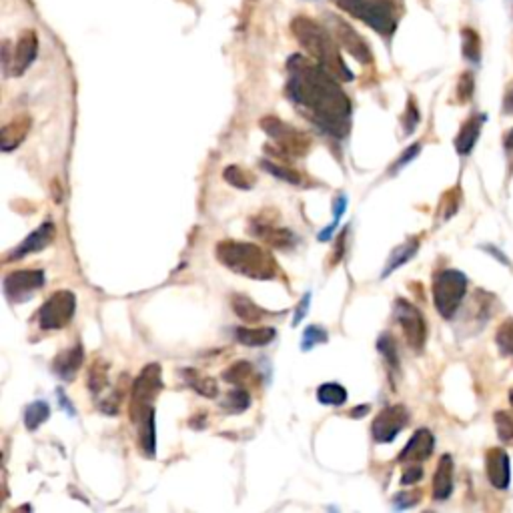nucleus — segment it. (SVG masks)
<instances>
[{
    "label": "nucleus",
    "instance_id": "09e8293b",
    "mask_svg": "<svg viewBox=\"0 0 513 513\" xmlns=\"http://www.w3.org/2000/svg\"><path fill=\"white\" fill-rule=\"evenodd\" d=\"M505 147L509 148V151H513V131L507 135V138H505Z\"/></svg>",
    "mask_w": 513,
    "mask_h": 513
},
{
    "label": "nucleus",
    "instance_id": "9d476101",
    "mask_svg": "<svg viewBox=\"0 0 513 513\" xmlns=\"http://www.w3.org/2000/svg\"><path fill=\"white\" fill-rule=\"evenodd\" d=\"M44 285V273L41 269H24L9 273L4 277V295L11 303H24Z\"/></svg>",
    "mask_w": 513,
    "mask_h": 513
},
{
    "label": "nucleus",
    "instance_id": "0eeeda50",
    "mask_svg": "<svg viewBox=\"0 0 513 513\" xmlns=\"http://www.w3.org/2000/svg\"><path fill=\"white\" fill-rule=\"evenodd\" d=\"M467 293V277L457 269H447L435 275L433 279V301L441 317L451 319L459 309L463 297Z\"/></svg>",
    "mask_w": 513,
    "mask_h": 513
},
{
    "label": "nucleus",
    "instance_id": "6ab92c4d",
    "mask_svg": "<svg viewBox=\"0 0 513 513\" xmlns=\"http://www.w3.org/2000/svg\"><path fill=\"white\" fill-rule=\"evenodd\" d=\"M31 126H32V121L29 115H21L16 116L14 121H11L9 125L2 128V136H0L2 151L9 153V151H14L16 147H21L22 141L29 136Z\"/></svg>",
    "mask_w": 513,
    "mask_h": 513
},
{
    "label": "nucleus",
    "instance_id": "6e6552de",
    "mask_svg": "<svg viewBox=\"0 0 513 513\" xmlns=\"http://www.w3.org/2000/svg\"><path fill=\"white\" fill-rule=\"evenodd\" d=\"M74 311H76V297L73 291H56L53 293L36 315V321L44 331H56L64 329L73 321Z\"/></svg>",
    "mask_w": 513,
    "mask_h": 513
},
{
    "label": "nucleus",
    "instance_id": "a878e982",
    "mask_svg": "<svg viewBox=\"0 0 513 513\" xmlns=\"http://www.w3.org/2000/svg\"><path fill=\"white\" fill-rule=\"evenodd\" d=\"M223 177L225 181L233 185L235 189L241 191H249L255 187V175H253L249 168L239 167V165H230L223 171Z\"/></svg>",
    "mask_w": 513,
    "mask_h": 513
},
{
    "label": "nucleus",
    "instance_id": "2eb2a0df",
    "mask_svg": "<svg viewBox=\"0 0 513 513\" xmlns=\"http://www.w3.org/2000/svg\"><path fill=\"white\" fill-rule=\"evenodd\" d=\"M39 54V36L34 31H24L16 41V46L12 51L11 61V73L14 76H21L29 71V66L34 63Z\"/></svg>",
    "mask_w": 513,
    "mask_h": 513
},
{
    "label": "nucleus",
    "instance_id": "393cba45",
    "mask_svg": "<svg viewBox=\"0 0 513 513\" xmlns=\"http://www.w3.org/2000/svg\"><path fill=\"white\" fill-rule=\"evenodd\" d=\"M223 379H225L227 383L237 385V387H245V385H249L251 381H255V367H253L251 363H247V361H237V363H233V365L223 373Z\"/></svg>",
    "mask_w": 513,
    "mask_h": 513
},
{
    "label": "nucleus",
    "instance_id": "f8f14e48",
    "mask_svg": "<svg viewBox=\"0 0 513 513\" xmlns=\"http://www.w3.org/2000/svg\"><path fill=\"white\" fill-rule=\"evenodd\" d=\"M333 36L355 61H359L361 64L373 63L371 46L367 44L365 39L349 22H345L343 19H333Z\"/></svg>",
    "mask_w": 513,
    "mask_h": 513
},
{
    "label": "nucleus",
    "instance_id": "c03bdc74",
    "mask_svg": "<svg viewBox=\"0 0 513 513\" xmlns=\"http://www.w3.org/2000/svg\"><path fill=\"white\" fill-rule=\"evenodd\" d=\"M347 233L349 230H343L341 235H339V239H337V247H335V251L331 253V261H329V267H335V265H339L341 263V259H343V251H345V239H347Z\"/></svg>",
    "mask_w": 513,
    "mask_h": 513
},
{
    "label": "nucleus",
    "instance_id": "f3484780",
    "mask_svg": "<svg viewBox=\"0 0 513 513\" xmlns=\"http://www.w3.org/2000/svg\"><path fill=\"white\" fill-rule=\"evenodd\" d=\"M485 467H487V477L493 487L497 489H507L509 479H512V469H509V455L503 449H489L485 457Z\"/></svg>",
    "mask_w": 513,
    "mask_h": 513
},
{
    "label": "nucleus",
    "instance_id": "de8ad7c7",
    "mask_svg": "<svg viewBox=\"0 0 513 513\" xmlns=\"http://www.w3.org/2000/svg\"><path fill=\"white\" fill-rule=\"evenodd\" d=\"M367 413H369V405H361V407L351 409V417H353V419H361V417H365Z\"/></svg>",
    "mask_w": 513,
    "mask_h": 513
},
{
    "label": "nucleus",
    "instance_id": "49530a36",
    "mask_svg": "<svg viewBox=\"0 0 513 513\" xmlns=\"http://www.w3.org/2000/svg\"><path fill=\"white\" fill-rule=\"evenodd\" d=\"M503 111H505L507 115H513V88L507 93L505 101H503Z\"/></svg>",
    "mask_w": 513,
    "mask_h": 513
},
{
    "label": "nucleus",
    "instance_id": "9b49d317",
    "mask_svg": "<svg viewBox=\"0 0 513 513\" xmlns=\"http://www.w3.org/2000/svg\"><path fill=\"white\" fill-rule=\"evenodd\" d=\"M409 423V411L403 405H391L379 413L373 425H371V435L377 443H391Z\"/></svg>",
    "mask_w": 513,
    "mask_h": 513
},
{
    "label": "nucleus",
    "instance_id": "412c9836",
    "mask_svg": "<svg viewBox=\"0 0 513 513\" xmlns=\"http://www.w3.org/2000/svg\"><path fill=\"white\" fill-rule=\"evenodd\" d=\"M485 121V116H472L465 125L461 126L459 135L455 138V148L459 155H469L479 138V133H482V125Z\"/></svg>",
    "mask_w": 513,
    "mask_h": 513
},
{
    "label": "nucleus",
    "instance_id": "a211bd4d",
    "mask_svg": "<svg viewBox=\"0 0 513 513\" xmlns=\"http://www.w3.org/2000/svg\"><path fill=\"white\" fill-rule=\"evenodd\" d=\"M84 359V349L81 343H76L71 349H66L63 353H59L56 359L53 361V371L56 377H61L63 381H73L78 373V369L83 365Z\"/></svg>",
    "mask_w": 513,
    "mask_h": 513
},
{
    "label": "nucleus",
    "instance_id": "20e7f679",
    "mask_svg": "<svg viewBox=\"0 0 513 513\" xmlns=\"http://www.w3.org/2000/svg\"><path fill=\"white\" fill-rule=\"evenodd\" d=\"M337 9L363 21L383 36H391L397 29L395 2L393 0H331Z\"/></svg>",
    "mask_w": 513,
    "mask_h": 513
},
{
    "label": "nucleus",
    "instance_id": "aec40b11",
    "mask_svg": "<svg viewBox=\"0 0 513 513\" xmlns=\"http://www.w3.org/2000/svg\"><path fill=\"white\" fill-rule=\"evenodd\" d=\"M453 492V459L451 455H443L433 475V497L437 502H445Z\"/></svg>",
    "mask_w": 513,
    "mask_h": 513
},
{
    "label": "nucleus",
    "instance_id": "4468645a",
    "mask_svg": "<svg viewBox=\"0 0 513 513\" xmlns=\"http://www.w3.org/2000/svg\"><path fill=\"white\" fill-rule=\"evenodd\" d=\"M54 237H56V229H54V225L51 220H44L41 227L36 230H32L31 235L24 239V241L19 245V247H14L11 253H6V259L4 263H12V261H19L22 257H26V255H31V253H39L42 249H46L49 245H53Z\"/></svg>",
    "mask_w": 513,
    "mask_h": 513
},
{
    "label": "nucleus",
    "instance_id": "8fccbe9b",
    "mask_svg": "<svg viewBox=\"0 0 513 513\" xmlns=\"http://www.w3.org/2000/svg\"><path fill=\"white\" fill-rule=\"evenodd\" d=\"M509 399H512V405H513V389H512V393H509Z\"/></svg>",
    "mask_w": 513,
    "mask_h": 513
},
{
    "label": "nucleus",
    "instance_id": "37998d69",
    "mask_svg": "<svg viewBox=\"0 0 513 513\" xmlns=\"http://www.w3.org/2000/svg\"><path fill=\"white\" fill-rule=\"evenodd\" d=\"M421 477H423V467L419 463H411V465H407V469L403 472V475H401V483L403 485H413Z\"/></svg>",
    "mask_w": 513,
    "mask_h": 513
},
{
    "label": "nucleus",
    "instance_id": "473e14b6",
    "mask_svg": "<svg viewBox=\"0 0 513 513\" xmlns=\"http://www.w3.org/2000/svg\"><path fill=\"white\" fill-rule=\"evenodd\" d=\"M261 167L265 168L267 173H271L273 177L281 178L285 183H291V185H301V183H303V177H301L297 171L285 167V165H277V163H273V161H267V158H265V161H261Z\"/></svg>",
    "mask_w": 513,
    "mask_h": 513
},
{
    "label": "nucleus",
    "instance_id": "cd10ccee",
    "mask_svg": "<svg viewBox=\"0 0 513 513\" xmlns=\"http://www.w3.org/2000/svg\"><path fill=\"white\" fill-rule=\"evenodd\" d=\"M317 401L323 405L339 407L347 401V389L341 383H323L317 389Z\"/></svg>",
    "mask_w": 513,
    "mask_h": 513
},
{
    "label": "nucleus",
    "instance_id": "a19ab883",
    "mask_svg": "<svg viewBox=\"0 0 513 513\" xmlns=\"http://www.w3.org/2000/svg\"><path fill=\"white\" fill-rule=\"evenodd\" d=\"M419 151H421V145H419V143H415V145H411V147H409L407 151H405V153H403V155H401V157L397 158V163H395V165L391 167V175H395V173H397L399 168H403V167H405V165H409V163H411L413 158L417 157Z\"/></svg>",
    "mask_w": 513,
    "mask_h": 513
},
{
    "label": "nucleus",
    "instance_id": "7c9ffc66",
    "mask_svg": "<svg viewBox=\"0 0 513 513\" xmlns=\"http://www.w3.org/2000/svg\"><path fill=\"white\" fill-rule=\"evenodd\" d=\"M461 44H463V56L472 63H479V56H482L479 34L473 29H463L461 31Z\"/></svg>",
    "mask_w": 513,
    "mask_h": 513
},
{
    "label": "nucleus",
    "instance_id": "39448f33",
    "mask_svg": "<svg viewBox=\"0 0 513 513\" xmlns=\"http://www.w3.org/2000/svg\"><path fill=\"white\" fill-rule=\"evenodd\" d=\"M261 128L271 136L275 148L267 147V151H273V155H281V157L301 158L311 151V136L295 128V126L287 125L277 116H265L261 118Z\"/></svg>",
    "mask_w": 513,
    "mask_h": 513
},
{
    "label": "nucleus",
    "instance_id": "ea45409f",
    "mask_svg": "<svg viewBox=\"0 0 513 513\" xmlns=\"http://www.w3.org/2000/svg\"><path fill=\"white\" fill-rule=\"evenodd\" d=\"M419 123V108L415 105L413 98H409L407 103V111H405V116H403V125H405V135H411L415 131V126Z\"/></svg>",
    "mask_w": 513,
    "mask_h": 513
},
{
    "label": "nucleus",
    "instance_id": "b1692460",
    "mask_svg": "<svg viewBox=\"0 0 513 513\" xmlns=\"http://www.w3.org/2000/svg\"><path fill=\"white\" fill-rule=\"evenodd\" d=\"M417 249H419V239H409L407 243H403L401 247H397L395 251L391 253V257H389V261L387 265H385V269H383V275H381V277L385 279V277H389L395 269H399L401 265H405L407 261H411L413 255L417 253Z\"/></svg>",
    "mask_w": 513,
    "mask_h": 513
},
{
    "label": "nucleus",
    "instance_id": "ddd939ff",
    "mask_svg": "<svg viewBox=\"0 0 513 513\" xmlns=\"http://www.w3.org/2000/svg\"><path fill=\"white\" fill-rule=\"evenodd\" d=\"M249 230H251L253 237H259L261 241L267 243L273 249L287 251V249L295 247V243H297V237H295L291 230L285 229V227H277L273 220H265L261 219V217L251 220Z\"/></svg>",
    "mask_w": 513,
    "mask_h": 513
},
{
    "label": "nucleus",
    "instance_id": "f704fd0d",
    "mask_svg": "<svg viewBox=\"0 0 513 513\" xmlns=\"http://www.w3.org/2000/svg\"><path fill=\"white\" fill-rule=\"evenodd\" d=\"M327 339H329V335H327V331H325L323 327H319V325H309V327L305 329L303 339H301V349L307 353V351H311L315 345L327 343Z\"/></svg>",
    "mask_w": 513,
    "mask_h": 513
},
{
    "label": "nucleus",
    "instance_id": "1a4fd4ad",
    "mask_svg": "<svg viewBox=\"0 0 513 513\" xmlns=\"http://www.w3.org/2000/svg\"><path fill=\"white\" fill-rule=\"evenodd\" d=\"M395 319L403 329V335L407 339L411 349L421 351L427 339V325L425 319L413 303H409L405 299H397L395 301Z\"/></svg>",
    "mask_w": 513,
    "mask_h": 513
},
{
    "label": "nucleus",
    "instance_id": "c85d7f7f",
    "mask_svg": "<svg viewBox=\"0 0 513 513\" xmlns=\"http://www.w3.org/2000/svg\"><path fill=\"white\" fill-rule=\"evenodd\" d=\"M183 377L187 379L189 387L195 389L203 397H217L219 387H217V383L210 377H200V375H197V371H193V369H185V371H183Z\"/></svg>",
    "mask_w": 513,
    "mask_h": 513
},
{
    "label": "nucleus",
    "instance_id": "f257e3e1",
    "mask_svg": "<svg viewBox=\"0 0 513 513\" xmlns=\"http://www.w3.org/2000/svg\"><path fill=\"white\" fill-rule=\"evenodd\" d=\"M287 71V96L303 111V115L321 126L325 133L337 138L345 136L353 106L337 84L335 76L327 73L321 64L309 63L301 54L291 56Z\"/></svg>",
    "mask_w": 513,
    "mask_h": 513
},
{
    "label": "nucleus",
    "instance_id": "5701e85b",
    "mask_svg": "<svg viewBox=\"0 0 513 513\" xmlns=\"http://www.w3.org/2000/svg\"><path fill=\"white\" fill-rule=\"evenodd\" d=\"M230 307L237 313V317L243 319L245 323H259V321H263V317L267 315L259 305L253 303L251 299L245 297V295H233L230 297Z\"/></svg>",
    "mask_w": 513,
    "mask_h": 513
},
{
    "label": "nucleus",
    "instance_id": "79ce46f5",
    "mask_svg": "<svg viewBox=\"0 0 513 513\" xmlns=\"http://www.w3.org/2000/svg\"><path fill=\"white\" fill-rule=\"evenodd\" d=\"M419 499H421V493L419 492L399 493V495H395V499H393V505H395L397 509H407L411 505H415Z\"/></svg>",
    "mask_w": 513,
    "mask_h": 513
},
{
    "label": "nucleus",
    "instance_id": "c9c22d12",
    "mask_svg": "<svg viewBox=\"0 0 513 513\" xmlns=\"http://www.w3.org/2000/svg\"><path fill=\"white\" fill-rule=\"evenodd\" d=\"M347 209V197L345 195H339L333 203V223L329 225V227H325L321 233H319V241H329V237L335 233L337 225H339V220L343 217V213Z\"/></svg>",
    "mask_w": 513,
    "mask_h": 513
},
{
    "label": "nucleus",
    "instance_id": "c756f323",
    "mask_svg": "<svg viewBox=\"0 0 513 513\" xmlns=\"http://www.w3.org/2000/svg\"><path fill=\"white\" fill-rule=\"evenodd\" d=\"M251 405V395L245 387H237L225 395V401H220V407L227 413H243Z\"/></svg>",
    "mask_w": 513,
    "mask_h": 513
},
{
    "label": "nucleus",
    "instance_id": "2f4dec72",
    "mask_svg": "<svg viewBox=\"0 0 513 513\" xmlns=\"http://www.w3.org/2000/svg\"><path fill=\"white\" fill-rule=\"evenodd\" d=\"M108 385H111L108 383V365H106L105 361H95L91 365V371H88V387H91V391L95 395H98Z\"/></svg>",
    "mask_w": 513,
    "mask_h": 513
},
{
    "label": "nucleus",
    "instance_id": "72a5a7b5",
    "mask_svg": "<svg viewBox=\"0 0 513 513\" xmlns=\"http://www.w3.org/2000/svg\"><path fill=\"white\" fill-rule=\"evenodd\" d=\"M495 341L503 355H513V319H507L505 323L497 327Z\"/></svg>",
    "mask_w": 513,
    "mask_h": 513
},
{
    "label": "nucleus",
    "instance_id": "f03ea898",
    "mask_svg": "<svg viewBox=\"0 0 513 513\" xmlns=\"http://www.w3.org/2000/svg\"><path fill=\"white\" fill-rule=\"evenodd\" d=\"M291 32L297 42L309 53V56H313L317 64H321L337 81H343V83L353 81V73L349 71V66L341 59L337 49L339 42L335 41V36H331L325 31L319 22H315L309 16H295L291 22Z\"/></svg>",
    "mask_w": 513,
    "mask_h": 513
},
{
    "label": "nucleus",
    "instance_id": "dca6fc26",
    "mask_svg": "<svg viewBox=\"0 0 513 513\" xmlns=\"http://www.w3.org/2000/svg\"><path fill=\"white\" fill-rule=\"evenodd\" d=\"M435 447V437L430 430H419L413 433V437L407 441L405 449L399 453V461L411 465V463H421V461L430 459L431 453Z\"/></svg>",
    "mask_w": 513,
    "mask_h": 513
},
{
    "label": "nucleus",
    "instance_id": "4be33fe9",
    "mask_svg": "<svg viewBox=\"0 0 513 513\" xmlns=\"http://www.w3.org/2000/svg\"><path fill=\"white\" fill-rule=\"evenodd\" d=\"M277 331L273 327H239L235 331V339L247 347H265L275 341Z\"/></svg>",
    "mask_w": 513,
    "mask_h": 513
},
{
    "label": "nucleus",
    "instance_id": "58836bf2",
    "mask_svg": "<svg viewBox=\"0 0 513 513\" xmlns=\"http://www.w3.org/2000/svg\"><path fill=\"white\" fill-rule=\"evenodd\" d=\"M473 74L472 73H463L459 76V83H457V101L459 103H467L469 98L473 96Z\"/></svg>",
    "mask_w": 513,
    "mask_h": 513
},
{
    "label": "nucleus",
    "instance_id": "7ed1b4c3",
    "mask_svg": "<svg viewBox=\"0 0 513 513\" xmlns=\"http://www.w3.org/2000/svg\"><path fill=\"white\" fill-rule=\"evenodd\" d=\"M217 259L237 275L255 281H273L279 277V265L269 251L249 241H220L217 245Z\"/></svg>",
    "mask_w": 513,
    "mask_h": 513
},
{
    "label": "nucleus",
    "instance_id": "e433bc0d",
    "mask_svg": "<svg viewBox=\"0 0 513 513\" xmlns=\"http://www.w3.org/2000/svg\"><path fill=\"white\" fill-rule=\"evenodd\" d=\"M495 425L499 440L505 443H513V413L512 411H497L495 413Z\"/></svg>",
    "mask_w": 513,
    "mask_h": 513
},
{
    "label": "nucleus",
    "instance_id": "423d86ee",
    "mask_svg": "<svg viewBox=\"0 0 513 513\" xmlns=\"http://www.w3.org/2000/svg\"><path fill=\"white\" fill-rule=\"evenodd\" d=\"M163 391V369L157 363L147 365L131 387L128 413L133 423H138L148 413H155V399Z\"/></svg>",
    "mask_w": 513,
    "mask_h": 513
},
{
    "label": "nucleus",
    "instance_id": "a18cd8bd",
    "mask_svg": "<svg viewBox=\"0 0 513 513\" xmlns=\"http://www.w3.org/2000/svg\"><path fill=\"white\" fill-rule=\"evenodd\" d=\"M309 303H311V293L305 295L303 299L299 301V305H297V313H295V317H293V325H295V327H297V325H299V323H301V321H303L305 315L309 313Z\"/></svg>",
    "mask_w": 513,
    "mask_h": 513
},
{
    "label": "nucleus",
    "instance_id": "4c0bfd02",
    "mask_svg": "<svg viewBox=\"0 0 513 513\" xmlns=\"http://www.w3.org/2000/svg\"><path fill=\"white\" fill-rule=\"evenodd\" d=\"M377 347H379V351H381V355L385 357V361H387L389 365H391V369H397V365H399L397 345H395L393 337L389 335V333L381 335L377 341Z\"/></svg>",
    "mask_w": 513,
    "mask_h": 513
},
{
    "label": "nucleus",
    "instance_id": "bb28decb",
    "mask_svg": "<svg viewBox=\"0 0 513 513\" xmlns=\"http://www.w3.org/2000/svg\"><path fill=\"white\" fill-rule=\"evenodd\" d=\"M49 417H51L49 403L39 399V401H32L31 405L26 407V411H24V425H26L29 431H36Z\"/></svg>",
    "mask_w": 513,
    "mask_h": 513
}]
</instances>
